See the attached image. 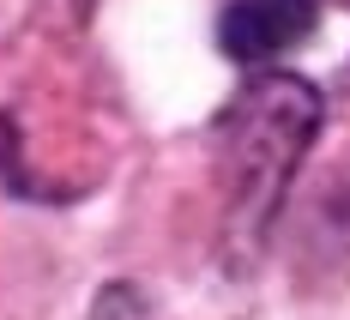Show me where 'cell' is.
Instances as JSON below:
<instances>
[{"mask_svg": "<svg viewBox=\"0 0 350 320\" xmlns=\"http://www.w3.org/2000/svg\"><path fill=\"white\" fill-rule=\"evenodd\" d=\"M320 133V97L296 72H254L217 121V181L230 242L254 254L278 217L290 176Z\"/></svg>", "mask_w": 350, "mask_h": 320, "instance_id": "cell-1", "label": "cell"}, {"mask_svg": "<svg viewBox=\"0 0 350 320\" xmlns=\"http://www.w3.org/2000/svg\"><path fill=\"white\" fill-rule=\"evenodd\" d=\"M320 25L314 0H230L217 42L230 61H278L290 49H302Z\"/></svg>", "mask_w": 350, "mask_h": 320, "instance_id": "cell-2", "label": "cell"}, {"mask_svg": "<svg viewBox=\"0 0 350 320\" xmlns=\"http://www.w3.org/2000/svg\"><path fill=\"white\" fill-rule=\"evenodd\" d=\"M338 6H350V0H338Z\"/></svg>", "mask_w": 350, "mask_h": 320, "instance_id": "cell-3", "label": "cell"}]
</instances>
